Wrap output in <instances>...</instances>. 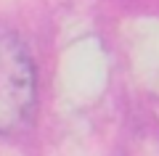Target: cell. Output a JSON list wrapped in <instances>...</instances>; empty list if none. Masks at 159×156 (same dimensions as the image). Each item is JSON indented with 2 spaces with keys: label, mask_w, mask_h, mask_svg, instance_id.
Instances as JSON below:
<instances>
[{
  "label": "cell",
  "mask_w": 159,
  "mask_h": 156,
  "mask_svg": "<svg viewBox=\"0 0 159 156\" xmlns=\"http://www.w3.org/2000/svg\"><path fill=\"white\" fill-rule=\"evenodd\" d=\"M34 106V66L24 42L0 27V132H13Z\"/></svg>",
  "instance_id": "cell-1"
}]
</instances>
